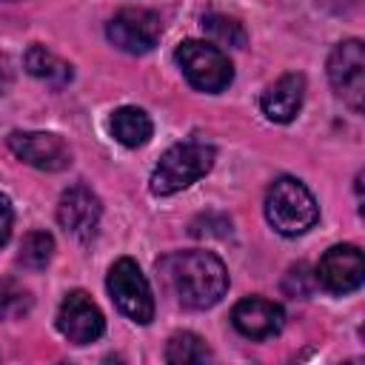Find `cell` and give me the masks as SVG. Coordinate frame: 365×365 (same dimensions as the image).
Listing matches in <instances>:
<instances>
[{"instance_id": "obj_13", "label": "cell", "mask_w": 365, "mask_h": 365, "mask_svg": "<svg viewBox=\"0 0 365 365\" xmlns=\"http://www.w3.org/2000/svg\"><path fill=\"white\" fill-rule=\"evenodd\" d=\"M302 100H305V77L288 71L262 91L259 108L271 123H291L299 114Z\"/></svg>"}, {"instance_id": "obj_4", "label": "cell", "mask_w": 365, "mask_h": 365, "mask_svg": "<svg viewBox=\"0 0 365 365\" xmlns=\"http://www.w3.org/2000/svg\"><path fill=\"white\" fill-rule=\"evenodd\" d=\"M174 60L180 66V71L185 74V80L205 94H217L222 88L231 86L234 80V66L228 60V54L205 40H182L174 51Z\"/></svg>"}, {"instance_id": "obj_20", "label": "cell", "mask_w": 365, "mask_h": 365, "mask_svg": "<svg viewBox=\"0 0 365 365\" xmlns=\"http://www.w3.org/2000/svg\"><path fill=\"white\" fill-rule=\"evenodd\" d=\"M11 225H14V211H11V202L6 194H0V248L9 242L11 237Z\"/></svg>"}, {"instance_id": "obj_1", "label": "cell", "mask_w": 365, "mask_h": 365, "mask_svg": "<svg viewBox=\"0 0 365 365\" xmlns=\"http://www.w3.org/2000/svg\"><path fill=\"white\" fill-rule=\"evenodd\" d=\"M157 274L177 305L205 311L228 291V271L211 251H171L157 259Z\"/></svg>"}, {"instance_id": "obj_9", "label": "cell", "mask_w": 365, "mask_h": 365, "mask_svg": "<svg viewBox=\"0 0 365 365\" xmlns=\"http://www.w3.org/2000/svg\"><path fill=\"white\" fill-rule=\"evenodd\" d=\"M100 217H103V205H100V197L77 182L71 188H66L60 194V202H57V222L66 234H71L74 240L80 242H88L94 234H97V225H100Z\"/></svg>"}, {"instance_id": "obj_3", "label": "cell", "mask_w": 365, "mask_h": 365, "mask_svg": "<svg viewBox=\"0 0 365 365\" xmlns=\"http://www.w3.org/2000/svg\"><path fill=\"white\" fill-rule=\"evenodd\" d=\"M265 220L282 237H299L319 220V205L297 177H277L265 191Z\"/></svg>"}, {"instance_id": "obj_17", "label": "cell", "mask_w": 365, "mask_h": 365, "mask_svg": "<svg viewBox=\"0 0 365 365\" xmlns=\"http://www.w3.org/2000/svg\"><path fill=\"white\" fill-rule=\"evenodd\" d=\"M205 359H211V348L205 345L202 336H197L191 331L174 334L165 345V362H171V365H197Z\"/></svg>"}, {"instance_id": "obj_14", "label": "cell", "mask_w": 365, "mask_h": 365, "mask_svg": "<svg viewBox=\"0 0 365 365\" xmlns=\"http://www.w3.org/2000/svg\"><path fill=\"white\" fill-rule=\"evenodd\" d=\"M108 128H111V137H114L120 145H125V148H140V145H145V143L151 140V134H154L151 117H148L143 108H137V106H123V108H117V111L111 114V120H108Z\"/></svg>"}, {"instance_id": "obj_8", "label": "cell", "mask_w": 365, "mask_h": 365, "mask_svg": "<svg viewBox=\"0 0 365 365\" xmlns=\"http://www.w3.org/2000/svg\"><path fill=\"white\" fill-rule=\"evenodd\" d=\"M9 148L17 160H23L40 171H63L71 165L68 143L51 131H11Z\"/></svg>"}, {"instance_id": "obj_15", "label": "cell", "mask_w": 365, "mask_h": 365, "mask_svg": "<svg viewBox=\"0 0 365 365\" xmlns=\"http://www.w3.org/2000/svg\"><path fill=\"white\" fill-rule=\"evenodd\" d=\"M23 66L31 77L43 80L46 86H54V88H63L66 83H71L74 71L66 60H60L54 51H48L46 46H29V51L23 54Z\"/></svg>"}, {"instance_id": "obj_2", "label": "cell", "mask_w": 365, "mask_h": 365, "mask_svg": "<svg viewBox=\"0 0 365 365\" xmlns=\"http://www.w3.org/2000/svg\"><path fill=\"white\" fill-rule=\"evenodd\" d=\"M214 160H217V151L205 140L177 143L154 165L151 180H148V188L157 197H171V194H177L182 188H188L191 182H197L200 177H205L211 171Z\"/></svg>"}, {"instance_id": "obj_11", "label": "cell", "mask_w": 365, "mask_h": 365, "mask_svg": "<svg viewBox=\"0 0 365 365\" xmlns=\"http://www.w3.org/2000/svg\"><path fill=\"white\" fill-rule=\"evenodd\" d=\"M365 279V259L362 251L351 242L334 245L317 262V282L331 294H351Z\"/></svg>"}, {"instance_id": "obj_19", "label": "cell", "mask_w": 365, "mask_h": 365, "mask_svg": "<svg viewBox=\"0 0 365 365\" xmlns=\"http://www.w3.org/2000/svg\"><path fill=\"white\" fill-rule=\"evenodd\" d=\"M29 308H31V294L20 282L0 277V322L23 317V314H29Z\"/></svg>"}, {"instance_id": "obj_10", "label": "cell", "mask_w": 365, "mask_h": 365, "mask_svg": "<svg viewBox=\"0 0 365 365\" xmlns=\"http://www.w3.org/2000/svg\"><path fill=\"white\" fill-rule=\"evenodd\" d=\"M57 331L68 342H74V345H88V342H94V339L103 336L106 319H103V311L97 308V302L86 291H71L60 302Z\"/></svg>"}, {"instance_id": "obj_7", "label": "cell", "mask_w": 365, "mask_h": 365, "mask_svg": "<svg viewBox=\"0 0 365 365\" xmlns=\"http://www.w3.org/2000/svg\"><path fill=\"white\" fill-rule=\"evenodd\" d=\"M160 34H163V20L151 9L128 6V9H120L106 23V37L120 51H128V54H145V51H151L157 46Z\"/></svg>"}, {"instance_id": "obj_18", "label": "cell", "mask_w": 365, "mask_h": 365, "mask_svg": "<svg viewBox=\"0 0 365 365\" xmlns=\"http://www.w3.org/2000/svg\"><path fill=\"white\" fill-rule=\"evenodd\" d=\"M54 257V237L48 231H29L17 251V265L26 271H43Z\"/></svg>"}, {"instance_id": "obj_12", "label": "cell", "mask_w": 365, "mask_h": 365, "mask_svg": "<svg viewBox=\"0 0 365 365\" xmlns=\"http://www.w3.org/2000/svg\"><path fill=\"white\" fill-rule=\"evenodd\" d=\"M234 328L248 339H271L285 325V311L279 302L262 299V297H245L231 311Z\"/></svg>"}, {"instance_id": "obj_5", "label": "cell", "mask_w": 365, "mask_h": 365, "mask_svg": "<svg viewBox=\"0 0 365 365\" xmlns=\"http://www.w3.org/2000/svg\"><path fill=\"white\" fill-rule=\"evenodd\" d=\"M108 294L114 299V305L137 325H148L154 319V297H151V285L145 279V274L140 271V265L131 257H120L111 268H108Z\"/></svg>"}, {"instance_id": "obj_16", "label": "cell", "mask_w": 365, "mask_h": 365, "mask_svg": "<svg viewBox=\"0 0 365 365\" xmlns=\"http://www.w3.org/2000/svg\"><path fill=\"white\" fill-rule=\"evenodd\" d=\"M200 26H202V31H205L214 43H220V46L242 48V46L248 43L245 26H242L237 17H228V14H222V11H208V14H202Z\"/></svg>"}, {"instance_id": "obj_6", "label": "cell", "mask_w": 365, "mask_h": 365, "mask_svg": "<svg viewBox=\"0 0 365 365\" xmlns=\"http://www.w3.org/2000/svg\"><path fill=\"white\" fill-rule=\"evenodd\" d=\"M328 80L351 111H362L365 100V48L362 40H342L328 57Z\"/></svg>"}]
</instances>
